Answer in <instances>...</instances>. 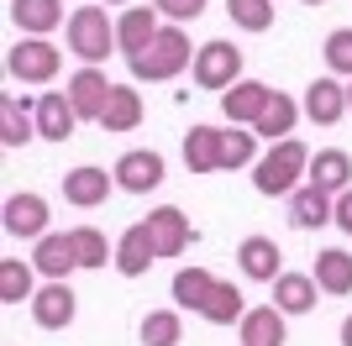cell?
I'll use <instances>...</instances> for the list:
<instances>
[{
  "instance_id": "cell-22",
  "label": "cell",
  "mask_w": 352,
  "mask_h": 346,
  "mask_svg": "<svg viewBox=\"0 0 352 346\" xmlns=\"http://www.w3.org/2000/svg\"><path fill=\"white\" fill-rule=\"evenodd\" d=\"M221 137L216 126H190L184 131V168L190 173H221Z\"/></svg>"
},
{
  "instance_id": "cell-21",
  "label": "cell",
  "mask_w": 352,
  "mask_h": 346,
  "mask_svg": "<svg viewBox=\"0 0 352 346\" xmlns=\"http://www.w3.org/2000/svg\"><path fill=\"white\" fill-rule=\"evenodd\" d=\"M310 184L321 189V194H342V189H352V158L342 152V147H326V152H316L310 158Z\"/></svg>"
},
{
  "instance_id": "cell-26",
  "label": "cell",
  "mask_w": 352,
  "mask_h": 346,
  "mask_svg": "<svg viewBox=\"0 0 352 346\" xmlns=\"http://www.w3.org/2000/svg\"><path fill=\"white\" fill-rule=\"evenodd\" d=\"M310 278L321 284V294H337L342 299V294H352V257L342 252V246H326L321 257H316V273Z\"/></svg>"
},
{
  "instance_id": "cell-13",
  "label": "cell",
  "mask_w": 352,
  "mask_h": 346,
  "mask_svg": "<svg viewBox=\"0 0 352 346\" xmlns=\"http://www.w3.org/2000/svg\"><path fill=\"white\" fill-rule=\"evenodd\" d=\"M153 262H158V246H153L147 220L126 226V231H121V242H116V273H121V278H142Z\"/></svg>"
},
{
  "instance_id": "cell-42",
  "label": "cell",
  "mask_w": 352,
  "mask_h": 346,
  "mask_svg": "<svg viewBox=\"0 0 352 346\" xmlns=\"http://www.w3.org/2000/svg\"><path fill=\"white\" fill-rule=\"evenodd\" d=\"M305 5H326V0H305Z\"/></svg>"
},
{
  "instance_id": "cell-35",
  "label": "cell",
  "mask_w": 352,
  "mask_h": 346,
  "mask_svg": "<svg viewBox=\"0 0 352 346\" xmlns=\"http://www.w3.org/2000/svg\"><path fill=\"white\" fill-rule=\"evenodd\" d=\"M226 16L242 32H268L274 27V0H226Z\"/></svg>"
},
{
  "instance_id": "cell-28",
  "label": "cell",
  "mask_w": 352,
  "mask_h": 346,
  "mask_svg": "<svg viewBox=\"0 0 352 346\" xmlns=\"http://www.w3.org/2000/svg\"><path fill=\"white\" fill-rule=\"evenodd\" d=\"M210 288H216L210 268H179V273H174V304L200 315V310H206V299H210Z\"/></svg>"
},
{
  "instance_id": "cell-8",
  "label": "cell",
  "mask_w": 352,
  "mask_h": 346,
  "mask_svg": "<svg viewBox=\"0 0 352 346\" xmlns=\"http://www.w3.org/2000/svg\"><path fill=\"white\" fill-rule=\"evenodd\" d=\"M300 111H305L316 126H337L342 115H347V84H342L337 73L310 79V84H305V105H300Z\"/></svg>"
},
{
  "instance_id": "cell-2",
  "label": "cell",
  "mask_w": 352,
  "mask_h": 346,
  "mask_svg": "<svg viewBox=\"0 0 352 346\" xmlns=\"http://www.w3.org/2000/svg\"><path fill=\"white\" fill-rule=\"evenodd\" d=\"M132 63V79L137 84H163V79H174V73H184L195 63L190 58V37H184V27H163L158 37H153V47L137 58H126Z\"/></svg>"
},
{
  "instance_id": "cell-40",
  "label": "cell",
  "mask_w": 352,
  "mask_h": 346,
  "mask_svg": "<svg viewBox=\"0 0 352 346\" xmlns=\"http://www.w3.org/2000/svg\"><path fill=\"white\" fill-rule=\"evenodd\" d=\"M100 5H126V0H100Z\"/></svg>"
},
{
  "instance_id": "cell-15",
  "label": "cell",
  "mask_w": 352,
  "mask_h": 346,
  "mask_svg": "<svg viewBox=\"0 0 352 346\" xmlns=\"http://www.w3.org/2000/svg\"><path fill=\"white\" fill-rule=\"evenodd\" d=\"M158 32H163L158 11H153V5H132V11H126V16H121V21H116V53H126V58L147 53Z\"/></svg>"
},
{
  "instance_id": "cell-23",
  "label": "cell",
  "mask_w": 352,
  "mask_h": 346,
  "mask_svg": "<svg viewBox=\"0 0 352 346\" xmlns=\"http://www.w3.org/2000/svg\"><path fill=\"white\" fill-rule=\"evenodd\" d=\"M316 278L310 273H279L274 278V304H279L284 315H310L316 310Z\"/></svg>"
},
{
  "instance_id": "cell-27",
  "label": "cell",
  "mask_w": 352,
  "mask_h": 346,
  "mask_svg": "<svg viewBox=\"0 0 352 346\" xmlns=\"http://www.w3.org/2000/svg\"><path fill=\"white\" fill-rule=\"evenodd\" d=\"M0 142L6 147H27L32 137H37V111H27V100H16V95H6L0 100Z\"/></svg>"
},
{
  "instance_id": "cell-9",
  "label": "cell",
  "mask_w": 352,
  "mask_h": 346,
  "mask_svg": "<svg viewBox=\"0 0 352 346\" xmlns=\"http://www.w3.org/2000/svg\"><path fill=\"white\" fill-rule=\"evenodd\" d=\"M111 189H116V173L95 168V163H85V168H69L63 173V200L79 205V210H95V205L111 200Z\"/></svg>"
},
{
  "instance_id": "cell-16",
  "label": "cell",
  "mask_w": 352,
  "mask_h": 346,
  "mask_svg": "<svg viewBox=\"0 0 352 346\" xmlns=\"http://www.w3.org/2000/svg\"><path fill=\"white\" fill-rule=\"evenodd\" d=\"M74 126H79V111L69 105V89H47L43 100H37V137H47V142H69Z\"/></svg>"
},
{
  "instance_id": "cell-41",
  "label": "cell",
  "mask_w": 352,
  "mask_h": 346,
  "mask_svg": "<svg viewBox=\"0 0 352 346\" xmlns=\"http://www.w3.org/2000/svg\"><path fill=\"white\" fill-rule=\"evenodd\" d=\"M347 111H352V84H347Z\"/></svg>"
},
{
  "instance_id": "cell-38",
  "label": "cell",
  "mask_w": 352,
  "mask_h": 346,
  "mask_svg": "<svg viewBox=\"0 0 352 346\" xmlns=\"http://www.w3.org/2000/svg\"><path fill=\"white\" fill-rule=\"evenodd\" d=\"M331 220H337V226L352 236V189H342V194H337V210H331Z\"/></svg>"
},
{
  "instance_id": "cell-33",
  "label": "cell",
  "mask_w": 352,
  "mask_h": 346,
  "mask_svg": "<svg viewBox=\"0 0 352 346\" xmlns=\"http://www.w3.org/2000/svg\"><path fill=\"white\" fill-rule=\"evenodd\" d=\"M21 299H37V288H32V268L21 257H6L0 262V304H21Z\"/></svg>"
},
{
  "instance_id": "cell-36",
  "label": "cell",
  "mask_w": 352,
  "mask_h": 346,
  "mask_svg": "<svg viewBox=\"0 0 352 346\" xmlns=\"http://www.w3.org/2000/svg\"><path fill=\"white\" fill-rule=\"evenodd\" d=\"M321 53H326V69L337 73V79H342V73L352 79V27H337L331 37H326Z\"/></svg>"
},
{
  "instance_id": "cell-11",
  "label": "cell",
  "mask_w": 352,
  "mask_h": 346,
  "mask_svg": "<svg viewBox=\"0 0 352 346\" xmlns=\"http://www.w3.org/2000/svg\"><path fill=\"white\" fill-rule=\"evenodd\" d=\"M236 268H242V278H252V284H274V278L284 273V252L274 236H248V242L236 246Z\"/></svg>"
},
{
  "instance_id": "cell-7",
  "label": "cell",
  "mask_w": 352,
  "mask_h": 346,
  "mask_svg": "<svg viewBox=\"0 0 352 346\" xmlns=\"http://www.w3.org/2000/svg\"><path fill=\"white\" fill-rule=\"evenodd\" d=\"M116 189H126V194H147V189L163 184V152H153V147H132V152H121L116 158Z\"/></svg>"
},
{
  "instance_id": "cell-32",
  "label": "cell",
  "mask_w": 352,
  "mask_h": 346,
  "mask_svg": "<svg viewBox=\"0 0 352 346\" xmlns=\"http://www.w3.org/2000/svg\"><path fill=\"white\" fill-rule=\"evenodd\" d=\"M74 252H79V268H105V262H116V246L105 242L100 226H74Z\"/></svg>"
},
{
  "instance_id": "cell-34",
  "label": "cell",
  "mask_w": 352,
  "mask_h": 346,
  "mask_svg": "<svg viewBox=\"0 0 352 346\" xmlns=\"http://www.w3.org/2000/svg\"><path fill=\"white\" fill-rule=\"evenodd\" d=\"M258 163V131H226L221 137V173L252 168Z\"/></svg>"
},
{
  "instance_id": "cell-12",
  "label": "cell",
  "mask_w": 352,
  "mask_h": 346,
  "mask_svg": "<svg viewBox=\"0 0 352 346\" xmlns=\"http://www.w3.org/2000/svg\"><path fill=\"white\" fill-rule=\"evenodd\" d=\"M6 231L11 236H21V242H43L47 236V200L43 194H11L6 200Z\"/></svg>"
},
{
  "instance_id": "cell-3",
  "label": "cell",
  "mask_w": 352,
  "mask_h": 346,
  "mask_svg": "<svg viewBox=\"0 0 352 346\" xmlns=\"http://www.w3.org/2000/svg\"><path fill=\"white\" fill-rule=\"evenodd\" d=\"M69 53H79L95 69L116 53V21L105 16V5H79L69 16Z\"/></svg>"
},
{
  "instance_id": "cell-1",
  "label": "cell",
  "mask_w": 352,
  "mask_h": 346,
  "mask_svg": "<svg viewBox=\"0 0 352 346\" xmlns=\"http://www.w3.org/2000/svg\"><path fill=\"white\" fill-rule=\"evenodd\" d=\"M305 173H310L305 142H300V137H284V142L268 147V158L252 163V189L268 194V200H279V194H294V189H300Z\"/></svg>"
},
{
  "instance_id": "cell-17",
  "label": "cell",
  "mask_w": 352,
  "mask_h": 346,
  "mask_svg": "<svg viewBox=\"0 0 352 346\" xmlns=\"http://www.w3.org/2000/svg\"><path fill=\"white\" fill-rule=\"evenodd\" d=\"M32 268L43 278H69L79 268V252H74V231H47L37 252H32Z\"/></svg>"
},
{
  "instance_id": "cell-31",
  "label": "cell",
  "mask_w": 352,
  "mask_h": 346,
  "mask_svg": "<svg viewBox=\"0 0 352 346\" xmlns=\"http://www.w3.org/2000/svg\"><path fill=\"white\" fill-rule=\"evenodd\" d=\"M137 336H142V346H179L184 341V320H179V310H153V315H142Z\"/></svg>"
},
{
  "instance_id": "cell-29",
  "label": "cell",
  "mask_w": 352,
  "mask_h": 346,
  "mask_svg": "<svg viewBox=\"0 0 352 346\" xmlns=\"http://www.w3.org/2000/svg\"><path fill=\"white\" fill-rule=\"evenodd\" d=\"M137 121H142V95L126 89V84H116L111 100H105V111H100V126L105 131H132Z\"/></svg>"
},
{
  "instance_id": "cell-30",
  "label": "cell",
  "mask_w": 352,
  "mask_h": 346,
  "mask_svg": "<svg viewBox=\"0 0 352 346\" xmlns=\"http://www.w3.org/2000/svg\"><path fill=\"white\" fill-rule=\"evenodd\" d=\"M200 315H206L210 325H236V320L248 315V299H242V288H236V284H216Z\"/></svg>"
},
{
  "instance_id": "cell-6",
  "label": "cell",
  "mask_w": 352,
  "mask_h": 346,
  "mask_svg": "<svg viewBox=\"0 0 352 346\" xmlns=\"http://www.w3.org/2000/svg\"><path fill=\"white\" fill-rule=\"evenodd\" d=\"M74 315H79V299H74L69 278H47V288H37V299H32V320L43 331H69Z\"/></svg>"
},
{
  "instance_id": "cell-39",
  "label": "cell",
  "mask_w": 352,
  "mask_h": 346,
  "mask_svg": "<svg viewBox=\"0 0 352 346\" xmlns=\"http://www.w3.org/2000/svg\"><path fill=\"white\" fill-rule=\"evenodd\" d=\"M342 346H352V315L342 320Z\"/></svg>"
},
{
  "instance_id": "cell-37",
  "label": "cell",
  "mask_w": 352,
  "mask_h": 346,
  "mask_svg": "<svg viewBox=\"0 0 352 346\" xmlns=\"http://www.w3.org/2000/svg\"><path fill=\"white\" fill-rule=\"evenodd\" d=\"M206 5H210V0H153V11L168 16L174 27H184V21H200V16H206Z\"/></svg>"
},
{
  "instance_id": "cell-20",
  "label": "cell",
  "mask_w": 352,
  "mask_h": 346,
  "mask_svg": "<svg viewBox=\"0 0 352 346\" xmlns=\"http://www.w3.org/2000/svg\"><path fill=\"white\" fill-rule=\"evenodd\" d=\"M147 231H153L158 257H179V252L190 246V220H184V210H174V205H158V210L147 216Z\"/></svg>"
},
{
  "instance_id": "cell-14",
  "label": "cell",
  "mask_w": 352,
  "mask_h": 346,
  "mask_svg": "<svg viewBox=\"0 0 352 346\" xmlns=\"http://www.w3.org/2000/svg\"><path fill=\"white\" fill-rule=\"evenodd\" d=\"M268 100H274V89H268V84H258V79H236V84L221 95V111H226L232 126H252V121L268 111Z\"/></svg>"
},
{
  "instance_id": "cell-25",
  "label": "cell",
  "mask_w": 352,
  "mask_h": 346,
  "mask_svg": "<svg viewBox=\"0 0 352 346\" xmlns=\"http://www.w3.org/2000/svg\"><path fill=\"white\" fill-rule=\"evenodd\" d=\"M294 121H300V105H294L284 89H274V100H268V111L252 121V131L268 137V142H284V137H294Z\"/></svg>"
},
{
  "instance_id": "cell-19",
  "label": "cell",
  "mask_w": 352,
  "mask_h": 346,
  "mask_svg": "<svg viewBox=\"0 0 352 346\" xmlns=\"http://www.w3.org/2000/svg\"><path fill=\"white\" fill-rule=\"evenodd\" d=\"M236 336H242V346H284L289 341V336H284V310L279 304L248 310V315L236 320Z\"/></svg>"
},
{
  "instance_id": "cell-18",
  "label": "cell",
  "mask_w": 352,
  "mask_h": 346,
  "mask_svg": "<svg viewBox=\"0 0 352 346\" xmlns=\"http://www.w3.org/2000/svg\"><path fill=\"white\" fill-rule=\"evenodd\" d=\"M331 210H337V200L321 194L316 184H300L289 194V226L294 231H321V226H331Z\"/></svg>"
},
{
  "instance_id": "cell-24",
  "label": "cell",
  "mask_w": 352,
  "mask_h": 346,
  "mask_svg": "<svg viewBox=\"0 0 352 346\" xmlns=\"http://www.w3.org/2000/svg\"><path fill=\"white\" fill-rule=\"evenodd\" d=\"M11 21H16V32H27V37H47V32L63 21V5L58 0H11Z\"/></svg>"
},
{
  "instance_id": "cell-10",
  "label": "cell",
  "mask_w": 352,
  "mask_h": 346,
  "mask_svg": "<svg viewBox=\"0 0 352 346\" xmlns=\"http://www.w3.org/2000/svg\"><path fill=\"white\" fill-rule=\"evenodd\" d=\"M111 79H105V69H95V63H85V69L69 79V105L79 111V121H100L105 100H111Z\"/></svg>"
},
{
  "instance_id": "cell-4",
  "label": "cell",
  "mask_w": 352,
  "mask_h": 346,
  "mask_svg": "<svg viewBox=\"0 0 352 346\" xmlns=\"http://www.w3.org/2000/svg\"><path fill=\"white\" fill-rule=\"evenodd\" d=\"M58 47L47 43V37H21V43L6 53V73L21 79V84H47L53 73H58Z\"/></svg>"
},
{
  "instance_id": "cell-5",
  "label": "cell",
  "mask_w": 352,
  "mask_h": 346,
  "mask_svg": "<svg viewBox=\"0 0 352 346\" xmlns=\"http://www.w3.org/2000/svg\"><path fill=\"white\" fill-rule=\"evenodd\" d=\"M195 84L200 89H226L242 79V47H232V43H206V47H195Z\"/></svg>"
}]
</instances>
